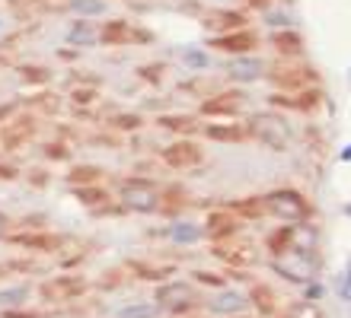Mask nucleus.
Wrapping results in <instances>:
<instances>
[{"label": "nucleus", "mask_w": 351, "mask_h": 318, "mask_svg": "<svg viewBox=\"0 0 351 318\" xmlns=\"http://www.w3.org/2000/svg\"><path fill=\"white\" fill-rule=\"evenodd\" d=\"M208 137H211V140H240L243 137V131L240 127H208Z\"/></svg>", "instance_id": "nucleus-24"}, {"label": "nucleus", "mask_w": 351, "mask_h": 318, "mask_svg": "<svg viewBox=\"0 0 351 318\" xmlns=\"http://www.w3.org/2000/svg\"><path fill=\"white\" fill-rule=\"evenodd\" d=\"M119 124H121V127H138L141 118H138V115H131V118H119Z\"/></svg>", "instance_id": "nucleus-34"}, {"label": "nucleus", "mask_w": 351, "mask_h": 318, "mask_svg": "<svg viewBox=\"0 0 351 318\" xmlns=\"http://www.w3.org/2000/svg\"><path fill=\"white\" fill-rule=\"evenodd\" d=\"M102 38L109 42V45H121V42H147V32H138V29H131L128 23H109L106 26V32H102Z\"/></svg>", "instance_id": "nucleus-9"}, {"label": "nucleus", "mask_w": 351, "mask_h": 318, "mask_svg": "<svg viewBox=\"0 0 351 318\" xmlns=\"http://www.w3.org/2000/svg\"><path fill=\"white\" fill-rule=\"evenodd\" d=\"M250 3H252V7H265L268 0H250Z\"/></svg>", "instance_id": "nucleus-38"}, {"label": "nucleus", "mask_w": 351, "mask_h": 318, "mask_svg": "<svg viewBox=\"0 0 351 318\" xmlns=\"http://www.w3.org/2000/svg\"><path fill=\"white\" fill-rule=\"evenodd\" d=\"M80 290H84V280H77V277H64V280H55L42 287V293H45L48 300H67V296H77Z\"/></svg>", "instance_id": "nucleus-11"}, {"label": "nucleus", "mask_w": 351, "mask_h": 318, "mask_svg": "<svg viewBox=\"0 0 351 318\" xmlns=\"http://www.w3.org/2000/svg\"><path fill=\"white\" fill-rule=\"evenodd\" d=\"M19 242H23V246H32V248H55L58 246L55 236H23Z\"/></svg>", "instance_id": "nucleus-26"}, {"label": "nucleus", "mask_w": 351, "mask_h": 318, "mask_svg": "<svg viewBox=\"0 0 351 318\" xmlns=\"http://www.w3.org/2000/svg\"><path fill=\"white\" fill-rule=\"evenodd\" d=\"M71 10L84 13V16H99V13H106V3L102 0H71Z\"/></svg>", "instance_id": "nucleus-21"}, {"label": "nucleus", "mask_w": 351, "mask_h": 318, "mask_svg": "<svg viewBox=\"0 0 351 318\" xmlns=\"http://www.w3.org/2000/svg\"><path fill=\"white\" fill-rule=\"evenodd\" d=\"M262 73V61H256V57H243V61H233L230 64V77L240 83H250L256 80Z\"/></svg>", "instance_id": "nucleus-14"}, {"label": "nucleus", "mask_w": 351, "mask_h": 318, "mask_svg": "<svg viewBox=\"0 0 351 318\" xmlns=\"http://www.w3.org/2000/svg\"><path fill=\"white\" fill-rule=\"evenodd\" d=\"M157 302L160 306H169V309H185L189 302H195V290L189 283H167L157 290Z\"/></svg>", "instance_id": "nucleus-5"}, {"label": "nucleus", "mask_w": 351, "mask_h": 318, "mask_svg": "<svg viewBox=\"0 0 351 318\" xmlns=\"http://www.w3.org/2000/svg\"><path fill=\"white\" fill-rule=\"evenodd\" d=\"M217 254H221V258H227V261H233V264H252V261H256V254H252V248H250V246H240L237 252L217 248Z\"/></svg>", "instance_id": "nucleus-22"}, {"label": "nucleus", "mask_w": 351, "mask_h": 318, "mask_svg": "<svg viewBox=\"0 0 351 318\" xmlns=\"http://www.w3.org/2000/svg\"><path fill=\"white\" fill-rule=\"evenodd\" d=\"M169 236H173V242L192 246V242H198V239L204 236V229H202V226H195V223H176V226L169 229Z\"/></svg>", "instance_id": "nucleus-15"}, {"label": "nucleus", "mask_w": 351, "mask_h": 318, "mask_svg": "<svg viewBox=\"0 0 351 318\" xmlns=\"http://www.w3.org/2000/svg\"><path fill=\"white\" fill-rule=\"evenodd\" d=\"M0 178H13V169H3V165H0Z\"/></svg>", "instance_id": "nucleus-36"}, {"label": "nucleus", "mask_w": 351, "mask_h": 318, "mask_svg": "<svg viewBox=\"0 0 351 318\" xmlns=\"http://www.w3.org/2000/svg\"><path fill=\"white\" fill-rule=\"evenodd\" d=\"M96 175H99L96 165H84V169H74V172H71V182H93Z\"/></svg>", "instance_id": "nucleus-27"}, {"label": "nucleus", "mask_w": 351, "mask_h": 318, "mask_svg": "<svg viewBox=\"0 0 351 318\" xmlns=\"http://www.w3.org/2000/svg\"><path fill=\"white\" fill-rule=\"evenodd\" d=\"M300 45H304V42H300V36H294V32H278L275 36V48L285 51V55H297Z\"/></svg>", "instance_id": "nucleus-20"}, {"label": "nucleus", "mask_w": 351, "mask_h": 318, "mask_svg": "<svg viewBox=\"0 0 351 318\" xmlns=\"http://www.w3.org/2000/svg\"><path fill=\"white\" fill-rule=\"evenodd\" d=\"M195 277H198V280H202V283H211V287H221V277H217V274L198 271V274H195Z\"/></svg>", "instance_id": "nucleus-33"}, {"label": "nucleus", "mask_w": 351, "mask_h": 318, "mask_svg": "<svg viewBox=\"0 0 351 318\" xmlns=\"http://www.w3.org/2000/svg\"><path fill=\"white\" fill-rule=\"evenodd\" d=\"M237 217H233L230 210H217V213H211V220H208V236L211 239H223V236H233L237 233Z\"/></svg>", "instance_id": "nucleus-10"}, {"label": "nucleus", "mask_w": 351, "mask_h": 318, "mask_svg": "<svg viewBox=\"0 0 351 318\" xmlns=\"http://www.w3.org/2000/svg\"><path fill=\"white\" fill-rule=\"evenodd\" d=\"M121 200H125V207L138 210V213H150V210L160 207V191L154 182L131 178V182L121 185Z\"/></svg>", "instance_id": "nucleus-3"}, {"label": "nucleus", "mask_w": 351, "mask_h": 318, "mask_svg": "<svg viewBox=\"0 0 351 318\" xmlns=\"http://www.w3.org/2000/svg\"><path fill=\"white\" fill-rule=\"evenodd\" d=\"M275 80L281 86H287V90H294V86H304L306 80H313V70H281L275 73Z\"/></svg>", "instance_id": "nucleus-17"}, {"label": "nucleus", "mask_w": 351, "mask_h": 318, "mask_svg": "<svg viewBox=\"0 0 351 318\" xmlns=\"http://www.w3.org/2000/svg\"><path fill=\"white\" fill-rule=\"evenodd\" d=\"M281 318H323V312L316 309L313 302H291Z\"/></svg>", "instance_id": "nucleus-18"}, {"label": "nucleus", "mask_w": 351, "mask_h": 318, "mask_svg": "<svg viewBox=\"0 0 351 318\" xmlns=\"http://www.w3.org/2000/svg\"><path fill=\"white\" fill-rule=\"evenodd\" d=\"M157 315V302H144V306H125L119 318H154Z\"/></svg>", "instance_id": "nucleus-23"}, {"label": "nucleus", "mask_w": 351, "mask_h": 318, "mask_svg": "<svg viewBox=\"0 0 351 318\" xmlns=\"http://www.w3.org/2000/svg\"><path fill=\"white\" fill-rule=\"evenodd\" d=\"M342 159H345V163H351V146H345V150H342Z\"/></svg>", "instance_id": "nucleus-37"}, {"label": "nucleus", "mask_w": 351, "mask_h": 318, "mask_svg": "<svg viewBox=\"0 0 351 318\" xmlns=\"http://www.w3.org/2000/svg\"><path fill=\"white\" fill-rule=\"evenodd\" d=\"M342 300L351 302V264H348V271H345V277H342Z\"/></svg>", "instance_id": "nucleus-32"}, {"label": "nucleus", "mask_w": 351, "mask_h": 318, "mask_svg": "<svg viewBox=\"0 0 351 318\" xmlns=\"http://www.w3.org/2000/svg\"><path fill=\"white\" fill-rule=\"evenodd\" d=\"M71 42H84V45H86V42H93V29L86 26V23L74 26V29H71Z\"/></svg>", "instance_id": "nucleus-28"}, {"label": "nucleus", "mask_w": 351, "mask_h": 318, "mask_svg": "<svg viewBox=\"0 0 351 318\" xmlns=\"http://www.w3.org/2000/svg\"><path fill=\"white\" fill-rule=\"evenodd\" d=\"M163 159H167L173 169H189V165H195L202 159V150L195 144H189V140H182V144L167 146V150H163Z\"/></svg>", "instance_id": "nucleus-7"}, {"label": "nucleus", "mask_w": 351, "mask_h": 318, "mask_svg": "<svg viewBox=\"0 0 351 318\" xmlns=\"http://www.w3.org/2000/svg\"><path fill=\"white\" fill-rule=\"evenodd\" d=\"M252 302L259 306L262 315H271V312H275V293L268 290L265 283H259V287H252Z\"/></svg>", "instance_id": "nucleus-16"}, {"label": "nucleus", "mask_w": 351, "mask_h": 318, "mask_svg": "<svg viewBox=\"0 0 351 318\" xmlns=\"http://www.w3.org/2000/svg\"><path fill=\"white\" fill-rule=\"evenodd\" d=\"M77 194H80V198H84L86 204H96V200H106V194H102V191H90V188H80V191H77Z\"/></svg>", "instance_id": "nucleus-30"}, {"label": "nucleus", "mask_w": 351, "mask_h": 318, "mask_svg": "<svg viewBox=\"0 0 351 318\" xmlns=\"http://www.w3.org/2000/svg\"><path fill=\"white\" fill-rule=\"evenodd\" d=\"M3 226H7V220H3V213H0V236H3Z\"/></svg>", "instance_id": "nucleus-39"}, {"label": "nucleus", "mask_w": 351, "mask_h": 318, "mask_svg": "<svg viewBox=\"0 0 351 318\" xmlns=\"http://www.w3.org/2000/svg\"><path fill=\"white\" fill-rule=\"evenodd\" d=\"M265 210H271L275 217L287 220V223L310 217V204H306V198L300 194V191H291V188L271 191V194L265 198Z\"/></svg>", "instance_id": "nucleus-2"}, {"label": "nucleus", "mask_w": 351, "mask_h": 318, "mask_svg": "<svg viewBox=\"0 0 351 318\" xmlns=\"http://www.w3.org/2000/svg\"><path fill=\"white\" fill-rule=\"evenodd\" d=\"M16 300H26V290H23V287H19V290L0 293V302H16Z\"/></svg>", "instance_id": "nucleus-31"}, {"label": "nucleus", "mask_w": 351, "mask_h": 318, "mask_svg": "<svg viewBox=\"0 0 351 318\" xmlns=\"http://www.w3.org/2000/svg\"><path fill=\"white\" fill-rule=\"evenodd\" d=\"M211 45L221 48V51H230V55H243V51H250V48L259 45V36H256V32H246V29H240V32H227V36H217Z\"/></svg>", "instance_id": "nucleus-6"}, {"label": "nucleus", "mask_w": 351, "mask_h": 318, "mask_svg": "<svg viewBox=\"0 0 351 318\" xmlns=\"http://www.w3.org/2000/svg\"><path fill=\"white\" fill-rule=\"evenodd\" d=\"M243 309H246V300L233 290H223L211 300V312H221V315H230V312L237 315V312H243Z\"/></svg>", "instance_id": "nucleus-12"}, {"label": "nucleus", "mask_w": 351, "mask_h": 318, "mask_svg": "<svg viewBox=\"0 0 351 318\" xmlns=\"http://www.w3.org/2000/svg\"><path fill=\"white\" fill-rule=\"evenodd\" d=\"M185 61H189V64H195V67H202V64H204V57L198 55V51H189V57H185Z\"/></svg>", "instance_id": "nucleus-35"}, {"label": "nucleus", "mask_w": 351, "mask_h": 318, "mask_svg": "<svg viewBox=\"0 0 351 318\" xmlns=\"http://www.w3.org/2000/svg\"><path fill=\"white\" fill-rule=\"evenodd\" d=\"M160 124H163V127H173V131H195V121L189 118V115H182V118H179V115H173V118H163Z\"/></svg>", "instance_id": "nucleus-25"}, {"label": "nucleus", "mask_w": 351, "mask_h": 318, "mask_svg": "<svg viewBox=\"0 0 351 318\" xmlns=\"http://www.w3.org/2000/svg\"><path fill=\"white\" fill-rule=\"evenodd\" d=\"M291 239H294V226H281L275 236H268V248H271L275 254H281V252L291 248Z\"/></svg>", "instance_id": "nucleus-19"}, {"label": "nucleus", "mask_w": 351, "mask_h": 318, "mask_svg": "<svg viewBox=\"0 0 351 318\" xmlns=\"http://www.w3.org/2000/svg\"><path fill=\"white\" fill-rule=\"evenodd\" d=\"M243 23H246V19H243L240 13H230V10H214V13H208V16H204V26L230 29V32H240Z\"/></svg>", "instance_id": "nucleus-13"}, {"label": "nucleus", "mask_w": 351, "mask_h": 318, "mask_svg": "<svg viewBox=\"0 0 351 318\" xmlns=\"http://www.w3.org/2000/svg\"><path fill=\"white\" fill-rule=\"evenodd\" d=\"M243 109V96L240 92H221V96H214L202 105L204 115H237Z\"/></svg>", "instance_id": "nucleus-8"}, {"label": "nucleus", "mask_w": 351, "mask_h": 318, "mask_svg": "<svg viewBox=\"0 0 351 318\" xmlns=\"http://www.w3.org/2000/svg\"><path fill=\"white\" fill-rule=\"evenodd\" d=\"M250 124H252V134L259 137L268 150H275V153L287 150V144H291V131H287V121L281 118V115H275V111H262V115H256Z\"/></svg>", "instance_id": "nucleus-1"}, {"label": "nucleus", "mask_w": 351, "mask_h": 318, "mask_svg": "<svg viewBox=\"0 0 351 318\" xmlns=\"http://www.w3.org/2000/svg\"><path fill=\"white\" fill-rule=\"evenodd\" d=\"M285 258H275V271L285 274L287 280H297V283H306L313 277V258L304 252V248H287L281 252Z\"/></svg>", "instance_id": "nucleus-4"}, {"label": "nucleus", "mask_w": 351, "mask_h": 318, "mask_svg": "<svg viewBox=\"0 0 351 318\" xmlns=\"http://www.w3.org/2000/svg\"><path fill=\"white\" fill-rule=\"evenodd\" d=\"M348 213H351V207H348Z\"/></svg>", "instance_id": "nucleus-40"}, {"label": "nucleus", "mask_w": 351, "mask_h": 318, "mask_svg": "<svg viewBox=\"0 0 351 318\" xmlns=\"http://www.w3.org/2000/svg\"><path fill=\"white\" fill-rule=\"evenodd\" d=\"M237 210H240V213H246V217H259L262 210V204H256V198H250V200H243V204H237Z\"/></svg>", "instance_id": "nucleus-29"}]
</instances>
